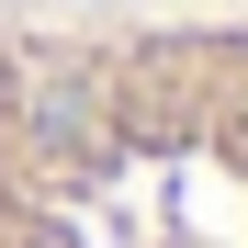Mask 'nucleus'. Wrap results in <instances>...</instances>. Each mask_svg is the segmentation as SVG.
Returning <instances> with one entry per match:
<instances>
[{
	"label": "nucleus",
	"instance_id": "f257e3e1",
	"mask_svg": "<svg viewBox=\"0 0 248 248\" xmlns=\"http://www.w3.org/2000/svg\"><path fill=\"white\" fill-rule=\"evenodd\" d=\"M0 248H248V0H0Z\"/></svg>",
	"mask_w": 248,
	"mask_h": 248
}]
</instances>
